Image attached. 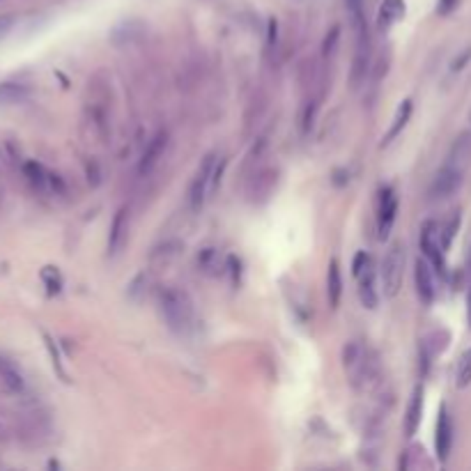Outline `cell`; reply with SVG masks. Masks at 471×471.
I'll list each match as a JSON object with an SVG mask.
<instances>
[{
  "mask_svg": "<svg viewBox=\"0 0 471 471\" xmlns=\"http://www.w3.org/2000/svg\"><path fill=\"white\" fill-rule=\"evenodd\" d=\"M343 368L350 377L352 389L359 391V394H366L371 391L382 377V368H380V359L373 350H368L366 345H361L357 341H352L345 345L343 350Z\"/></svg>",
  "mask_w": 471,
  "mask_h": 471,
  "instance_id": "1",
  "label": "cell"
},
{
  "mask_svg": "<svg viewBox=\"0 0 471 471\" xmlns=\"http://www.w3.org/2000/svg\"><path fill=\"white\" fill-rule=\"evenodd\" d=\"M161 315L166 320L170 331L177 334L179 338H186V336L193 334L195 311H193L191 297H188L184 290L168 287L166 292L161 294Z\"/></svg>",
  "mask_w": 471,
  "mask_h": 471,
  "instance_id": "2",
  "label": "cell"
},
{
  "mask_svg": "<svg viewBox=\"0 0 471 471\" xmlns=\"http://www.w3.org/2000/svg\"><path fill=\"white\" fill-rule=\"evenodd\" d=\"M405 262H407L405 244L403 241H394V244L387 248V253H384V260L380 267V285H382L384 299L398 297L405 281Z\"/></svg>",
  "mask_w": 471,
  "mask_h": 471,
  "instance_id": "3",
  "label": "cell"
},
{
  "mask_svg": "<svg viewBox=\"0 0 471 471\" xmlns=\"http://www.w3.org/2000/svg\"><path fill=\"white\" fill-rule=\"evenodd\" d=\"M421 251L423 257L435 267L439 276H449V267H446V246L442 239V225L437 221H426L421 227Z\"/></svg>",
  "mask_w": 471,
  "mask_h": 471,
  "instance_id": "4",
  "label": "cell"
},
{
  "mask_svg": "<svg viewBox=\"0 0 471 471\" xmlns=\"http://www.w3.org/2000/svg\"><path fill=\"white\" fill-rule=\"evenodd\" d=\"M214 170H216V154H207L202 156L198 170H195V175L191 179V184H188V207L191 211H198L205 205L207 195L211 193V179H214Z\"/></svg>",
  "mask_w": 471,
  "mask_h": 471,
  "instance_id": "5",
  "label": "cell"
},
{
  "mask_svg": "<svg viewBox=\"0 0 471 471\" xmlns=\"http://www.w3.org/2000/svg\"><path fill=\"white\" fill-rule=\"evenodd\" d=\"M398 214V195L391 186H384L377 195V237L380 241H387L391 230H394Z\"/></svg>",
  "mask_w": 471,
  "mask_h": 471,
  "instance_id": "6",
  "label": "cell"
},
{
  "mask_svg": "<svg viewBox=\"0 0 471 471\" xmlns=\"http://www.w3.org/2000/svg\"><path fill=\"white\" fill-rule=\"evenodd\" d=\"M462 175H465V170L451 166V163H444L442 168L437 170V175L433 179V184H430V200H446L451 198V195L458 191L460 184H462Z\"/></svg>",
  "mask_w": 471,
  "mask_h": 471,
  "instance_id": "7",
  "label": "cell"
},
{
  "mask_svg": "<svg viewBox=\"0 0 471 471\" xmlns=\"http://www.w3.org/2000/svg\"><path fill=\"white\" fill-rule=\"evenodd\" d=\"M414 285L416 294L426 306H433L437 299V281H435V267L426 257H419L414 264Z\"/></svg>",
  "mask_w": 471,
  "mask_h": 471,
  "instance_id": "8",
  "label": "cell"
},
{
  "mask_svg": "<svg viewBox=\"0 0 471 471\" xmlns=\"http://www.w3.org/2000/svg\"><path fill=\"white\" fill-rule=\"evenodd\" d=\"M435 449L439 462H446L453 449V421L449 414V407L442 405L437 414V430H435Z\"/></svg>",
  "mask_w": 471,
  "mask_h": 471,
  "instance_id": "9",
  "label": "cell"
},
{
  "mask_svg": "<svg viewBox=\"0 0 471 471\" xmlns=\"http://www.w3.org/2000/svg\"><path fill=\"white\" fill-rule=\"evenodd\" d=\"M354 278L359 283V299L364 304V308L375 311L377 306H380V290H377V274H375L373 262L364 267Z\"/></svg>",
  "mask_w": 471,
  "mask_h": 471,
  "instance_id": "10",
  "label": "cell"
},
{
  "mask_svg": "<svg viewBox=\"0 0 471 471\" xmlns=\"http://www.w3.org/2000/svg\"><path fill=\"white\" fill-rule=\"evenodd\" d=\"M371 60H373V53H371V37L366 35H359L357 37V53H354V62H352V88H359L361 83L366 81V74L368 69H371Z\"/></svg>",
  "mask_w": 471,
  "mask_h": 471,
  "instance_id": "11",
  "label": "cell"
},
{
  "mask_svg": "<svg viewBox=\"0 0 471 471\" xmlns=\"http://www.w3.org/2000/svg\"><path fill=\"white\" fill-rule=\"evenodd\" d=\"M168 147V133L166 131H159L154 133L152 140L147 143V147L143 150V156H140V163H138V175H150V172L156 168V163L161 161L163 152H166Z\"/></svg>",
  "mask_w": 471,
  "mask_h": 471,
  "instance_id": "12",
  "label": "cell"
},
{
  "mask_svg": "<svg viewBox=\"0 0 471 471\" xmlns=\"http://www.w3.org/2000/svg\"><path fill=\"white\" fill-rule=\"evenodd\" d=\"M127 232H129V211L120 207L115 211L111 221V232H108V253L117 255L122 246L127 244Z\"/></svg>",
  "mask_w": 471,
  "mask_h": 471,
  "instance_id": "13",
  "label": "cell"
},
{
  "mask_svg": "<svg viewBox=\"0 0 471 471\" xmlns=\"http://www.w3.org/2000/svg\"><path fill=\"white\" fill-rule=\"evenodd\" d=\"M421 419H423V387L414 389V394L410 398V405H407V412H405V437L412 439L416 435V430L421 426Z\"/></svg>",
  "mask_w": 471,
  "mask_h": 471,
  "instance_id": "14",
  "label": "cell"
},
{
  "mask_svg": "<svg viewBox=\"0 0 471 471\" xmlns=\"http://www.w3.org/2000/svg\"><path fill=\"white\" fill-rule=\"evenodd\" d=\"M405 12H407L405 0H384L380 5V14H377V28L382 33H387L389 28H394L405 17Z\"/></svg>",
  "mask_w": 471,
  "mask_h": 471,
  "instance_id": "15",
  "label": "cell"
},
{
  "mask_svg": "<svg viewBox=\"0 0 471 471\" xmlns=\"http://www.w3.org/2000/svg\"><path fill=\"white\" fill-rule=\"evenodd\" d=\"M412 111H414L412 99H403V101H400V106L396 108L394 122H391V127H389V131H387V136L382 138V145H391V143H394V140L400 136V133L405 131L407 122H410V117H412Z\"/></svg>",
  "mask_w": 471,
  "mask_h": 471,
  "instance_id": "16",
  "label": "cell"
},
{
  "mask_svg": "<svg viewBox=\"0 0 471 471\" xmlns=\"http://www.w3.org/2000/svg\"><path fill=\"white\" fill-rule=\"evenodd\" d=\"M469 161H471V133H460V136L455 138V143L451 145L446 163H451V166L460 170H467Z\"/></svg>",
  "mask_w": 471,
  "mask_h": 471,
  "instance_id": "17",
  "label": "cell"
},
{
  "mask_svg": "<svg viewBox=\"0 0 471 471\" xmlns=\"http://www.w3.org/2000/svg\"><path fill=\"white\" fill-rule=\"evenodd\" d=\"M341 294H343V276H341V264L338 260L329 262V271H327V297H329V306L331 308H338L341 304Z\"/></svg>",
  "mask_w": 471,
  "mask_h": 471,
  "instance_id": "18",
  "label": "cell"
},
{
  "mask_svg": "<svg viewBox=\"0 0 471 471\" xmlns=\"http://www.w3.org/2000/svg\"><path fill=\"white\" fill-rule=\"evenodd\" d=\"M0 384H3L7 391H12V394H19V391H23V387H26L17 366H14L12 361H7L3 354H0Z\"/></svg>",
  "mask_w": 471,
  "mask_h": 471,
  "instance_id": "19",
  "label": "cell"
},
{
  "mask_svg": "<svg viewBox=\"0 0 471 471\" xmlns=\"http://www.w3.org/2000/svg\"><path fill=\"white\" fill-rule=\"evenodd\" d=\"M345 7H347V19L350 26L354 30V35H366V3L364 0H345Z\"/></svg>",
  "mask_w": 471,
  "mask_h": 471,
  "instance_id": "20",
  "label": "cell"
},
{
  "mask_svg": "<svg viewBox=\"0 0 471 471\" xmlns=\"http://www.w3.org/2000/svg\"><path fill=\"white\" fill-rule=\"evenodd\" d=\"M30 97V88L23 83H0V104H21Z\"/></svg>",
  "mask_w": 471,
  "mask_h": 471,
  "instance_id": "21",
  "label": "cell"
},
{
  "mask_svg": "<svg viewBox=\"0 0 471 471\" xmlns=\"http://www.w3.org/2000/svg\"><path fill=\"white\" fill-rule=\"evenodd\" d=\"M471 384V347L462 352L458 361V371H455V387L467 389Z\"/></svg>",
  "mask_w": 471,
  "mask_h": 471,
  "instance_id": "22",
  "label": "cell"
},
{
  "mask_svg": "<svg viewBox=\"0 0 471 471\" xmlns=\"http://www.w3.org/2000/svg\"><path fill=\"white\" fill-rule=\"evenodd\" d=\"M198 260H200V267H202V269H205L207 274H221V271H223V267H225L214 248L202 251V255L198 257Z\"/></svg>",
  "mask_w": 471,
  "mask_h": 471,
  "instance_id": "23",
  "label": "cell"
},
{
  "mask_svg": "<svg viewBox=\"0 0 471 471\" xmlns=\"http://www.w3.org/2000/svg\"><path fill=\"white\" fill-rule=\"evenodd\" d=\"M42 278H44V283H46V285H49V292H51V294L60 292L62 278H60V274H58V269H56V267H46V269L42 271Z\"/></svg>",
  "mask_w": 471,
  "mask_h": 471,
  "instance_id": "24",
  "label": "cell"
},
{
  "mask_svg": "<svg viewBox=\"0 0 471 471\" xmlns=\"http://www.w3.org/2000/svg\"><path fill=\"white\" fill-rule=\"evenodd\" d=\"M44 341H46V347H49V354H51V359H53V366H56V371H58V375L65 380V371H62V361H60V352H58V347H56V343H53V338L49 334H44Z\"/></svg>",
  "mask_w": 471,
  "mask_h": 471,
  "instance_id": "25",
  "label": "cell"
},
{
  "mask_svg": "<svg viewBox=\"0 0 471 471\" xmlns=\"http://www.w3.org/2000/svg\"><path fill=\"white\" fill-rule=\"evenodd\" d=\"M460 0H437V14H442V17H446V14H451L455 7H458Z\"/></svg>",
  "mask_w": 471,
  "mask_h": 471,
  "instance_id": "26",
  "label": "cell"
},
{
  "mask_svg": "<svg viewBox=\"0 0 471 471\" xmlns=\"http://www.w3.org/2000/svg\"><path fill=\"white\" fill-rule=\"evenodd\" d=\"M338 35H341V30L338 28H334L331 30V39H324V56H329V53L334 51V46H336V42H338Z\"/></svg>",
  "mask_w": 471,
  "mask_h": 471,
  "instance_id": "27",
  "label": "cell"
},
{
  "mask_svg": "<svg viewBox=\"0 0 471 471\" xmlns=\"http://www.w3.org/2000/svg\"><path fill=\"white\" fill-rule=\"evenodd\" d=\"M469 58H471V49H469V51H465V53H462L460 58H455V62H453V65H451V72H460V69L465 67L467 62H469Z\"/></svg>",
  "mask_w": 471,
  "mask_h": 471,
  "instance_id": "28",
  "label": "cell"
},
{
  "mask_svg": "<svg viewBox=\"0 0 471 471\" xmlns=\"http://www.w3.org/2000/svg\"><path fill=\"white\" fill-rule=\"evenodd\" d=\"M14 26V17H0V37H3L7 30H12Z\"/></svg>",
  "mask_w": 471,
  "mask_h": 471,
  "instance_id": "29",
  "label": "cell"
},
{
  "mask_svg": "<svg viewBox=\"0 0 471 471\" xmlns=\"http://www.w3.org/2000/svg\"><path fill=\"white\" fill-rule=\"evenodd\" d=\"M467 322L471 327V285H469V292H467Z\"/></svg>",
  "mask_w": 471,
  "mask_h": 471,
  "instance_id": "30",
  "label": "cell"
},
{
  "mask_svg": "<svg viewBox=\"0 0 471 471\" xmlns=\"http://www.w3.org/2000/svg\"><path fill=\"white\" fill-rule=\"evenodd\" d=\"M3 435H5V430H3V426H0V439H3Z\"/></svg>",
  "mask_w": 471,
  "mask_h": 471,
  "instance_id": "31",
  "label": "cell"
},
{
  "mask_svg": "<svg viewBox=\"0 0 471 471\" xmlns=\"http://www.w3.org/2000/svg\"><path fill=\"white\" fill-rule=\"evenodd\" d=\"M469 120H471V115H469Z\"/></svg>",
  "mask_w": 471,
  "mask_h": 471,
  "instance_id": "32",
  "label": "cell"
}]
</instances>
